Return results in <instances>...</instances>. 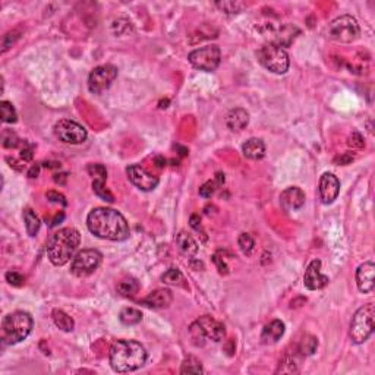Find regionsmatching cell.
<instances>
[{
	"instance_id": "obj_1",
	"label": "cell",
	"mask_w": 375,
	"mask_h": 375,
	"mask_svg": "<svg viewBox=\"0 0 375 375\" xmlns=\"http://www.w3.org/2000/svg\"><path fill=\"white\" fill-rule=\"evenodd\" d=\"M87 226L94 236L113 242L126 241L131 234L129 224L122 214L106 207L91 210L87 217Z\"/></svg>"
},
{
	"instance_id": "obj_2",
	"label": "cell",
	"mask_w": 375,
	"mask_h": 375,
	"mask_svg": "<svg viewBox=\"0 0 375 375\" xmlns=\"http://www.w3.org/2000/svg\"><path fill=\"white\" fill-rule=\"evenodd\" d=\"M109 361L113 371L119 374L133 372L147 362V350L135 340H117L110 347Z\"/></svg>"
},
{
	"instance_id": "obj_3",
	"label": "cell",
	"mask_w": 375,
	"mask_h": 375,
	"mask_svg": "<svg viewBox=\"0 0 375 375\" xmlns=\"http://www.w3.org/2000/svg\"><path fill=\"white\" fill-rule=\"evenodd\" d=\"M81 244V234L73 227L61 229L51 234L46 245L47 258L53 265L62 267L69 263Z\"/></svg>"
},
{
	"instance_id": "obj_4",
	"label": "cell",
	"mask_w": 375,
	"mask_h": 375,
	"mask_svg": "<svg viewBox=\"0 0 375 375\" xmlns=\"http://www.w3.org/2000/svg\"><path fill=\"white\" fill-rule=\"evenodd\" d=\"M34 321L28 312L15 311L8 314L2 321V342L3 345H16L25 340L32 331Z\"/></svg>"
},
{
	"instance_id": "obj_5",
	"label": "cell",
	"mask_w": 375,
	"mask_h": 375,
	"mask_svg": "<svg viewBox=\"0 0 375 375\" xmlns=\"http://www.w3.org/2000/svg\"><path fill=\"white\" fill-rule=\"evenodd\" d=\"M374 317L375 308L372 304L364 305L356 311L350 321V331H349L353 343L356 345L365 343L371 337V334L374 333Z\"/></svg>"
},
{
	"instance_id": "obj_6",
	"label": "cell",
	"mask_w": 375,
	"mask_h": 375,
	"mask_svg": "<svg viewBox=\"0 0 375 375\" xmlns=\"http://www.w3.org/2000/svg\"><path fill=\"white\" fill-rule=\"evenodd\" d=\"M258 62L263 65L267 71L277 73V75H282L286 73L289 69V54L287 51L284 50L283 47L274 44V43H267L264 44L263 47L258 50Z\"/></svg>"
},
{
	"instance_id": "obj_7",
	"label": "cell",
	"mask_w": 375,
	"mask_h": 375,
	"mask_svg": "<svg viewBox=\"0 0 375 375\" xmlns=\"http://www.w3.org/2000/svg\"><path fill=\"white\" fill-rule=\"evenodd\" d=\"M361 35V28L358 21L350 16V15H342L335 18L330 27H328V37L337 43H353L359 38Z\"/></svg>"
},
{
	"instance_id": "obj_8",
	"label": "cell",
	"mask_w": 375,
	"mask_h": 375,
	"mask_svg": "<svg viewBox=\"0 0 375 375\" xmlns=\"http://www.w3.org/2000/svg\"><path fill=\"white\" fill-rule=\"evenodd\" d=\"M189 63L192 65L195 69L205 72H213L219 68L220 65V59H222V51L219 49V46L215 44H210L201 49H196L189 53L188 56Z\"/></svg>"
},
{
	"instance_id": "obj_9",
	"label": "cell",
	"mask_w": 375,
	"mask_h": 375,
	"mask_svg": "<svg viewBox=\"0 0 375 375\" xmlns=\"http://www.w3.org/2000/svg\"><path fill=\"white\" fill-rule=\"evenodd\" d=\"M102 260V252L97 249H82L72 258L71 273L76 277H88L100 267Z\"/></svg>"
},
{
	"instance_id": "obj_10",
	"label": "cell",
	"mask_w": 375,
	"mask_h": 375,
	"mask_svg": "<svg viewBox=\"0 0 375 375\" xmlns=\"http://www.w3.org/2000/svg\"><path fill=\"white\" fill-rule=\"evenodd\" d=\"M117 78V68L113 65H102L94 68L88 75V90L94 94H100L110 88Z\"/></svg>"
},
{
	"instance_id": "obj_11",
	"label": "cell",
	"mask_w": 375,
	"mask_h": 375,
	"mask_svg": "<svg viewBox=\"0 0 375 375\" xmlns=\"http://www.w3.org/2000/svg\"><path fill=\"white\" fill-rule=\"evenodd\" d=\"M54 135L65 144L78 145L87 140L88 132L80 123L69 121V119H62L54 125Z\"/></svg>"
},
{
	"instance_id": "obj_12",
	"label": "cell",
	"mask_w": 375,
	"mask_h": 375,
	"mask_svg": "<svg viewBox=\"0 0 375 375\" xmlns=\"http://www.w3.org/2000/svg\"><path fill=\"white\" fill-rule=\"evenodd\" d=\"M128 173V177L138 189L145 191V192H150L154 191L159 185V177L154 176L151 173H148L144 167L138 166V164H132L126 169Z\"/></svg>"
},
{
	"instance_id": "obj_13",
	"label": "cell",
	"mask_w": 375,
	"mask_h": 375,
	"mask_svg": "<svg viewBox=\"0 0 375 375\" xmlns=\"http://www.w3.org/2000/svg\"><path fill=\"white\" fill-rule=\"evenodd\" d=\"M320 198L323 204H333L340 192V181L333 173H324L320 179Z\"/></svg>"
},
{
	"instance_id": "obj_14",
	"label": "cell",
	"mask_w": 375,
	"mask_h": 375,
	"mask_svg": "<svg viewBox=\"0 0 375 375\" xmlns=\"http://www.w3.org/2000/svg\"><path fill=\"white\" fill-rule=\"evenodd\" d=\"M328 283V277L321 273V261L314 260L306 267L304 275V284L309 290H320Z\"/></svg>"
},
{
	"instance_id": "obj_15",
	"label": "cell",
	"mask_w": 375,
	"mask_h": 375,
	"mask_svg": "<svg viewBox=\"0 0 375 375\" xmlns=\"http://www.w3.org/2000/svg\"><path fill=\"white\" fill-rule=\"evenodd\" d=\"M356 284L362 293H371L375 287V265L374 263L361 264L356 270Z\"/></svg>"
},
{
	"instance_id": "obj_16",
	"label": "cell",
	"mask_w": 375,
	"mask_h": 375,
	"mask_svg": "<svg viewBox=\"0 0 375 375\" xmlns=\"http://www.w3.org/2000/svg\"><path fill=\"white\" fill-rule=\"evenodd\" d=\"M280 204L286 211L299 210L305 204V192L298 186H289L280 195Z\"/></svg>"
},
{
	"instance_id": "obj_17",
	"label": "cell",
	"mask_w": 375,
	"mask_h": 375,
	"mask_svg": "<svg viewBox=\"0 0 375 375\" xmlns=\"http://www.w3.org/2000/svg\"><path fill=\"white\" fill-rule=\"evenodd\" d=\"M196 323L201 325L204 334L207 339L213 340V342H222L226 335V330L222 323H219L217 320H214L210 315H204L201 318L196 320Z\"/></svg>"
},
{
	"instance_id": "obj_18",
	"label": "cell",
	"mask_w": 375,
	"mask_h": 375,
	"mask_svg": "<svg viewBox=\"0 0 375 375\" xmlns=\"http://www.w3.org/2000/svg\"><path fill=\"white\" fill-rule=\"evenodd\" d=\"M249 123V113L246 112L242 107H236L232 109L230 112L226 114V125L230 131L241 132L244 131L245 128Z\"/></svg>"
},
{
	"instance_id": "obj_19",
	"label": "cell",
	"mask_w": 375,
	"mask_h": 375,
	"mask_svg": "<svg viewBox=\"0 0 375 375\" xmlns=\"http://www.w3.org/2000/svg\"><path fill=\"white\" fill-rule=\"evenodd\" d=\"M173 302V294L169 289H157L154 290L148 296H145L142 299V304L148 305L151 308H167L169 305Z\"/></svg>"
},
{
	"instance_id": "obj_20",
	"label": "cell",
	"mask_w": 375,
	"mask_h": 375,
	"mask_svg": "<svg viewBox=\"0 0 375 375\" xmlns=\"http://www.w3.org/2000/svg\"><path fill=\"white\" fill-rule=\"evenodd\" d=\"M284 334V323L280 320H274L270 324L264 327L263 333H261V340L264 345H274L277 343Z\"/></svg>"
},
{
	"instance_id": "obj_21",
	"label": "cell",
	"mask_w": 375,
	"mask_h": 375,
	"mask_svg": "<svg viewBox=\"0 0 375 375\" xmlns=\"http://www.w3.org/2000/svg\"><path fill=\"white\" fill-rule=\"evenodd\" d=\"M242 152L249 160H261L265 155V144L260 138H251L242 145Z\"/></svg>"
},
{
	"instance_id": "obj_22",
	"label": "cell",
	"mask_w": 375,
	"mask_h": 375,
	"mask_svg": "<svg viewBox=\"0 0 375 375\" xmlns=\"http://www.w3.org/2000/svg\"><path fill=\"white\" fill-rule=\"evenodd\" d=\"M176 245H177V248L181 249V252L183 255H186V256H193V255H196L198 252V244L195 242V239H193L192 236L189 233H186V232H179V233L176 234Z\"/></svg>"
},
{
	"instance_id": "obj_23",
	"label": "cell",
	"mask_w": 375,
	"mask_h": 375,
	"mask_svg": "<svg viewBox=\"0 0 375 375\" xmlns=\"http://www.w3.org/2000/svg\"><path fill=\"white\" fill-rule=\"evenodd\" d=\"M51 318H53L54 325L59 327L62 331L69 333V331H72V330L75 328V323H73L72 317H69L66 312H63L62 309H54V311L51 312Z\"/></svg>"
},
{
	"instance_id": "obj_24",
	"label": "cell",
	"mask_w": 375,
	"mask_h": 375,
	"mask_svg": "<svg viewBox=\"0 0 375 375\" xmlns=\"http://www.w3.org/2000/svg\"><path fill=\"white\" fill-rule=\"evenodd\" d=\"M24 220H25V229H27V233L30 236H35L40 230L41 222L40 219L37 217V214L34 213L31 208H25L24 210Z\"/></svg>"
},
{
	"instance_id": "obj_25",
	"label": "cell",
	"mask_w": 375,
	"mask_h": 375,
	"mask_svg": "<svg viewBox=\"0 0 375 375\" xmlns=\"http://www.w3.org/2000/svg\"><path fill=\"white\" fill-rule=\"evenodd\" d=\"M119 320L125 325L140 324L142 320V314L141 311H138L135 308H123L121 314H119Z\"/></svg>"
},
{
	"instance_id": "obj_26",
	"label": "cell",
	"mask_w": 375,
	"mask_h": 375,
	"mask_svg": "<svg viewBox=\"0 0 375 375\" xmlns=\"http://www.w3.org/2000/svg\"><path fill=\"white\" fill-rule=\"evenodd\" d=\"M317 347H318V339L311 334H305L299 343V352L304 356L314 355Z\"/></svg>"
},
{
	"instance_id": "obj_27",
	"label": "cell",
	"mask_w": 375,
	"mask_h": 375,
	"mask_svg": "<svg viewBox=\"0 0 375 375\" xmlns=\"http://www.w3.org/2000/svg\"><path fill=\"white\" fill-rule=\"evenodd\" d=\"M203 365H201V362L196 358L189 356L188 359L183 361L182 368H181V374H203Z\"/></svg>"
},
{
	"instance_id": "obj_28",
	"label": "cell",
	"mask_w": 375,
	"mask_h": 375,
	"mask_svg": "<svg viewBox=\"0 0 375 375\" xmlns=\"http://www.w3.org/2000/svg\"><path fill=\"white\" fill-rule=\"evenodd\" d=\"M138 290H140V284L135 279H126V280H122L117 284V292L122 296H126V298L138 293Z\"/></svg>"
},
{
	"instance_id": "obj_29",
	"label": "cell",
	"mask_w": 375,
	"mask_h": 375,
	"mask_svg": "<svg viewBox=\"0 0 375 375\" xmlns=\"http://www.w3.org/2000/svg\"><path fill=\"white\" fill-rule=\"evenodd\" d=\"M0 114H2V122L15 123L18 121L16 110L9 102H0Z\"/></svg>"
},
{
	"instance_id": "obj_30",
	"label": "cell",
	"mask_w": 375,
	"mask_h": 375,
	"mask_svg": "<svg viewBox=\"0 0 375 375\" xmlns=\"http://www.w3.org/2000/svg\"><path fill=\"white\" fill-rule=\"evenodd\" d=\"M189 335H191V340H192V343L195 346H204L205 345V342H207V337L204 334L203 328H201V325L198 324L196 321L191 324L189 327Z\"/></svg>"
},
{
	"instance_id": "obj_31",
	"label": "cell",
	"mask_w": 375,
	"mask_h": 375,
	"mask_svg": "<svg viewBox=\"0 0 375 375\" xmlns=\"http://www.w3.org/2000/svg\"><path fill=\"white\" fill-rule=\"evenodd\" d=\"M92 191L95 192L97 196H100L102 200L107 201V203H113V201H114L112 192L104 186V181H97V179H94V182H92Z\"/></svg>"
},
{
	"instance_id": "obj_32",
	"label": "cell",
	"mask_w": 375,
	"mask_h": 375,
	"mask_svg": "<svg viewBox=\"0 0 375 375\" xmlns=\"http://www.w3.org/2000/svg\"><path fill=\"white\" fill-rule=\"evenodd\" d=\"M162 280L166 284L176 286V284H181L183 282V274L177 268H170V270H167L166 273L163 274Z\"/></svg>"
},
{
	"instance_id": "obj_33",
	"label": "cell",
	"mask_w": 375,
	"mask_h": 375,
	"mask_svg": "<svg viewBox=\"0 0 375 375\" xmlns=\"http://www.w3.org/2000/svg\"><path fill=\"white\" fill-rule=\"evenodd\" d=\"M21 141L22 140L18 138V135L15 132L3 131V133H2V144L5 148H16L21 145Z\"/></svg>"
},
{
	"instance_id": "obj_34",
	"label": "cell",
	"mask_w": 375,
	"mask_h": 375,
	"mask_svg": "<svg viewBox=\"0 0 375 375\" xmlns=\"http://www.w3.org/2000/svg\"><path fill=\"white\" fill-rule=\"evenodd\" d=\"M215 5L226 13H239L244 8H246V5L242 2H217Z\"/></svg>"
},
{
	"instance_id": "obj_35",
	"label": "cell",
	"mask_w": 375,
	"mask_h": 375,
	"mask_svg": "<svg viewBox=\"0 0 375 375\" xmlns=\"http://www.w3.org/2000/svg\"><path fill=\"white\" fill-rule=\"evenodd\" d=\"M238 245H239L241 251H242L245 255H249V253L253 251L255 242H253L252 236L249 233H241L239 234V239H238Z\"/></svg>"
},
{
	"instance_id": "obj_36",
	"label": "cell",
	"mask_w": 375,
	"mask_h": 375,
	"mask_svg": "<svg viewBox=\"0 0 375 375\" xmlns=\"http://www.w3.org/2000/svg\"><path fill=\"white\" fill-rule=\"evenodd\" d=\"M88 173L97 181H104L107 179V170L103 164H90L88 166Z\"/></svg>"
},
{
	"instance_id": "obj_37",
	"label": "cell",
	"mask_w": 375,
	"mask_h": 375,
	"mask_svg": "<svg viewBox=\"0 0 375 375\" xmlns=\"http://www.w3.org/2000/svg\"><path fill=\"white\" fill-rule=\"evenodd\" d=\"M217 186H219V183L215 182V181H208V182H205L200 188V195L203 198H211L214 192H215V189H217Z\"/></svg>"
},
{
	"instance_id": "obj_38",
	"label": "cell",
	"mask_w": 375,
	"mask_h": 375,
	"mask_svg": "<svg viewBox=\"0 0 375 375\" xmlns=\"http://www.w3.org/2000/svg\"><path fill=\"white\" fill-rule=\"evenodd\" d=\"M32 151H34V145L28 141H21V159L24 162H31L32 160Z\"/></svg>"
},
{
	"instance_id": "obj_39",
	"label": "cell",
	"mask_w": 375,
	"mask_h": 375,
	"mask_svg": "<svg viewBox=\"0 0 375 375\" xmlns=\"http://www.w3.org/2000/svg\"><path fill=\"white\" fill-rule=\"evenodd\" d=\"M6 282L10 284V286H15V287H21L24 282H25V279H24V275L18 271H8L6 273Z\"/></svg>"
},
{
	"instance_id": "obj_40",
	"label": "cell",
	"mask_w": 375,
	"mask_h": 375,
	"mask_svg": "<svg viewBox=\"0 0 375 375\" xmlns=\"http://www.w3.org/2000/svg\"><path fill=\"white\" fill-rule=\"evenodd\" d=\"M18 38H19V35H18V32H16V31H10V32H8L6 35H3V41H2V51L5 53V51L8 50L9 47H12V44L18 40Z\"/></svg>"
},
{
	"instance_id": "obj_41",
	"label": "cell",
	"mask_w": 375,
	"mask_h": 375,
	"mask_svg": "<svg viewBox=\"0 0 375 375\" xmlns=\"http://www.w3.org/2000/svg\"><path fill=\"white\" fill-rule=\"evenodd\" d=\"M46 196H47V200L50 201V203H56V204H61V205H66L68 201L65 200V196L62 195V193L56 192V191H49V192L46 193Z\"/></svg>"
},
{
	"instance_id": "obj_42",
	"label": "cell",
	"mask_w": 375,
	"mask_h": 375,
	"mask_svg": "<svg viewBox=\"0 0 375 375\" xmlns=\"http://www.w3.org/2000/svg\"><path fill=\"white\" fill-rule=\"evenodd\" d=\"M349 145H350V147H353V148H362V147H364V140H362L361 133L353 132V133H352V136L349 138Z\"/></svg>"
},
{
	"instance_id": "obj_43",
	"label": "cell",
	"mask_w": 375,
	"mask_h": 375,
	"mask_svg": "<svg viewBox=\"0 0 375 375\" xmlns=\"http://www.w3.org/2000/svg\"><path fill=\"white\" fill-rule=\"evenodd\" d=\"M213 261H214V264L217 265V270H219V273H220V274H227V273H229V267L226 265V263L223 261V258H220V256H219L217 253H215V255L213 256Z\"/></svg>"
},
{
	"instance_id": "obj_44",
	"label": "cell",
	"mask_w": 375,
	"mask_h": 375,
	"mask_svg": "<svg viewBox=\"0 0 375 375\" xmlns=\"http://www.w3.org/2000/svg\"><path fill=\"white\" fill-rule=\"evenodd\" d=\"M189 223H191V227L195 229V230H200V229H201V219H200V215H196V214L191 215Z\"/></svg>"
},
{
	"instance_id": "obj_45",
	"label": "cell",
	"mask_w": 375,
	"mask_h": 375,
	"mask_svg": "<svg viewBox=\"0 0 375 375\" xmlns=\"http://www.w3.org/2000/svg\"><path fill=\"white\" fill-rule=\"evenodd\" d=\"M8 162L10 163V167H13V169H15V170H18V172H22V170L25 169V164L16 162L15 159H10V157H8Z\"/></svg>"
},
{
	"instance_id": "obj_46",
	"label": "cell",
	"mask_w": 375,
	"mask_h": 375,
	"mask_svg": "<svg viewBox=\"0 0 375 375\" xmlns=\"http://www.w3.org/2000/svg\"><path fill=\"white\" fill-rule=\"evenodd\" d=\"M353 160V157L352 155H349V154H345V155H342V157H337L335 159V163H340L342 166H346V164H349V163Z\"/></svg>"
},
{
	"instance_id": "obj_47",
	"label": "cell",
	"mask_w": 375,
	"mask_h": 375,
	"mask_svg": "<svg viewBox=\"0 0 375 375\" xmlns=\"http://www.w3.org/2000/svg\"><path fill=\"white\" fill-rule=\"evenodd\" d=\"M38 174H40V164H34L28 172V177L34 179V177H38Z\"/></svg>"
},
{
	"instance_id": "obj_48",
	"label": "cell",
	"mask_w": 375,
	"mask_h": 375,
	"mask_svg": "<svg viewBox=\"0 0 375 375\" xmlns=\"http://www.w3.org/2000/svg\"><path fill=\"white\" fill-rule=\"evenodd\" d=\"M54 182L59 183V185H65L66 183V179H68V174L66 173H59V174H54Z\"/></svg>"
},
{
	"instance_id": "obj_49",
	"label": "cell",
	"mask_w": 375,
	"mask_h": 375,
	"mask_svg": "<svg viewBox=\"0 0 375 375\" xmlns=\"http://www.w3.org/2000/svg\"><path fill=\"white\" fill-rule=\"evenodd\" d=\"M63 219H65V214L61 211V214H56V217L53 219V222L50 223V226H57V224H61L62 222H63Z\"/></svg>"
},
{
	"instance_id": "obj_50",
	"label": "cell",
	"mask_w": 375,
	"mask_h": 375,
	"mask_svg": "<svg viewBox=\"0 0 375 375\" xmlns=\"http://www.w3.org/2000/svg\"><path fill=\"white\" fill-rule=\"evenodd\" d=\"M44 166L46 167H49V169H61V163H53V162H46L44 163Z\"/></svg>"
}]
</instances>
